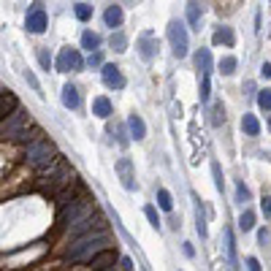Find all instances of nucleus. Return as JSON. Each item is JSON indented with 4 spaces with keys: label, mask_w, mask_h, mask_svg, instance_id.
Returning <instances> with one entry per match:
<instances>
[{
    "label": "nucleus",
    "mask_w": 271,
    "mask_h": 271,
    "mask_svg": "<svg viewBox=\"0 0 271 271\" xmlns=\"http://www.w3.org/2000/svg\"><path fill=\"white\" fill-rule=\"evenodd\" d=\"M211 41H215V44H225V46H234V44H236V35H234V30H230V27H217Z\"/></svg>",
    "instance_id": "17"
},
{
    "label": "nucleus",
    "mask_w": 271,
    "mask_h": 271,
    "mask_svg": "<svg viewBox=\"0 0 271 271\" xmlns=\"http://www.w3.org/2000/svg\"><path fill=\"white\" fill-rule=\"evenodd\" d=\"M103 84L106 87H111V90H122L125 87V76L120 73V68L117 65H103Z\"/></svg>",
    "instance_id": "8"
},
{
    "label": "nucleus",
    "mask_w": 271,
    "mask_h": 271,
    "mask_svg": "<svg viewBox=\"0 0 271 271\" xmlns=\"http://www.w3.org/2000/svg\"><path fill=\"white\" fill-rule=\"evenodd\" d=\"M16 109V98H14V92L11 90H3V95H0V114H3V120L6 117H11Z\"/></svg>",
    "instance_id": "14"
},
{
    "label": "nucleus",
    "mask_w": 271,
    "mask_h": 271,
    "mask_svg": "<svg viewBox=\"0 0 271 271\" xmlns=\"http://www.w3.org/2000/svg\"><path fill=\"white\" fill-rule=\"evenodd\" d=\"M27 160H30L33 166H38V168H46L54 160V147L46 139H38V141H33L30 147H27Z\"/></svg>",
    "instance_id": "2"
},
{
    "label": "nucleus",
    "mask_w": 271,
    "mask_h": 271,
    "mask_svg": "<svg viewBox=\"0 0 271 271\" xmlns=\"http://www.w3.org/2000/svg\"><path fill=\"white\" fill-rule=\"evenodd\" d=\"M168 41H171L173 54H177V57H187V52H190V38H187L185 25L177 22V19L168 25Z\"/></svg>",
    "instance_id": "3"
},
{
    "label": "nucleus",
    "mask_w": 271,
    "mask_h": 271,
    "mask_svg": "<svg viewBox=\"0 0 271 271\" xmlns=\"http://www.w3.org/2000/svg\"><path fill=\"white\" fill-rule=\"evenodd\" d=\"M114 263H117V253H111V249H103V253L92 255L90 258V268H111Z\"/></svg>",
    "instance_id": "9"
},
{
    "label": "nucleus",
    "mask_w": 271,
    "mask_h": 271,
    "mask_svg": "<svg viewBox=\"0 0 271 271\" xmlns=\"http://www.w3.org/2000/svg\"><path fill=\"white\" fill-rule=\"evenodd\" d=\"M103 19H106V27H111V30H114V27H120L122 25V8L120 6H109V8H106V14H103Z\"/></svg>",
    "instance_id": "16"
},
{
    "label": "nucleus",
    "mask_w": 271,
    "mask_h": 271,
    "mask_svg": "<svg viewBox=\"0 0 271 271\" xmlns=\"http://www.w3.org/2000/svg\"><path fill=\"white\" fill-rule=\"evenodd\" d=\"M25 79H27V84H30L38 95H44V92H41V84H38V79H35V73H33V71H25Z\"/></svg>",
    "instance_id": "32"
},
{
    "label": "nucleus",
    "mask_w": 271,
    "mask_h": 271,
    "mask_svg": "<svg viewBox=\"0 0 271 271\" xmlns=\"http://www.w3.org/2000/svg\"><path fill=\"white\" fill-rule=\"evenodd\" d=\"M239 228L244 230V234H247V230H253V228H255V211H249V209L241 211V217H239Z\"/></svg>",
    "instance_id": "21"
},
{
    "label": "nucleus",
    "mask_w": 271,
    "mask_h": 271,
    "mask_svg": "<svg viewBox=\"0 0 271 271\" xmlns=\"http://www.w3.org/2000/svg\"><path fill=\"white\" fill-rule=\"evenodd\" d=\"M192 201H196V228H198L201 239H206L209 236V230H206V211H203V203L198 201V196H192Z\"/></svg>",
    "instance_id": "13"
},
{
    "label": "nucleus",
    "mask_w": 271,
    "mask_h": 271,
    "mask_svg": "<svg viewBox=\"0 0 271 271\" xmlns=\"http://www.w3.org/2000/svg\"><path fill=\"white\" fill-rule=\"evenodd\" d=\"M236 201H241V203L249 201V187L244 185V182H239V185H236Z\"/></svg>",
    "instance_id": "31"
},
{
    "label": "nucleus",
    "mask_w": 271,
    "mask_h": 271,
    "mask_svg": "<svg viewBox=\"0 0 271 271\" xmlns=\"http://www.w3.org/2000/svg\"><path fill=\"white\" fill-rule=\"evenodd\" d=\"M92 114H95V117H101V120H106V117L111 114V101L106 98V95L92 98Z\"/></svg>",
    "instance_id": "11"
},
{
    "label": "nucleus",
    "mask_w": 271,
    "mask_h": 271,
    "mask_svg": "<svg viewBox=\"0 0 271 271\" xmlns=\"http://www.w3.org/2000/svg\"><path fill=\"white\" fill-rule=\"evenodd\" d=\"M38 60H41V68H44V71H49V68H52V57H49V52H46V49L38 52Z\"/></svg>",
    "instance_id": "33"
},
{
    "label": "nucleus",
    "mask_w": 271,
    "mask_h": 271,
    "mask_svg": "<svg viewBox=\"0 0 271 271\" xmlns=\"http://www.w3.org/2000/svg\"><path fill=\"white\" fill-rule=\"evenodd\" d=\"M87 65H90V68L103 65V54H101V52H90V60H87Z\"/></svg>",
    "instance_id": "34"
},
{
    "label": "nucleus",
    "mask_w": 271,
    "mask_h": 271,
    "mask_svg": "<svg viewBox=\"0 0 271 271\" xmlns=\"http://www.w3.org/2000/svg\"><path fill=\"white\" fill-rule=\"evenodd\" d=\"M266 239H268L266 230H258V241H260V244H266Z\"/></svg>",
    "instance_id": "41"
},
{
    "label": "nucleus",
    "mask_w": 271,
    "mask_h": 271,
    "mask_svg": "<svg viewBox=\"0 0 271 271\" xmlns=\"http://www.w3.org/2000/svg\"><path fill=\"white\" fill-rule=\"evenodd\" d=\"M241 130H244L247 136H258L260 133V122L253 117V114H244V117H241Z\"/></svg>",
    "instance_id": "20"
},
{
    "label": "nucleus",
    "mask_w": 271,
    "mask_h": 271,
    "mask_svg": "<svg viewBox=\"0 0 271 271\" xmlns=\"http://www.w3.org/2000/svg\"><path fill=\"white\" fill-rule=\"evenodd\" d=\"M63 106L65 109H79V90H76L73 84L63 87Z\"/></svg>",
    "instance_id": "15"
},
{
    "label": "nucleus",
    "mask_w": 271,
    "mask_h": 271,
    "mask_svg": "<svg viewBox=\"0 0 271 271\" xmlns=\"http://www.w3.org/2000/svg\"><path fill=\"white\" fill-rule=\"evenodd\" d=\"M136 49H139V57H141V60H152V57L154 54H158V38H154L149 30L147 33H141L139 35V41H136Z\"/></svg>",
    "instance_id": "7"
},
{
    "label": "nucleus",
    "mask_w": 271,
    "mask_h": 271,
    "mask_svg": "<svg viewBox=\"0 0 271 271\" xmlns=\"http://www.w3.org/2000/svg\"><path fill=\"white\" fill-rule=\"evenodd\" d=\"M182 249H185V255H187V258H192V255H196V249H192V244H190V241H185V247H182Z\"/></svg>",
    "instance_id": "39"
},
{
    "label": "nucleus",
    "mask_w": 271,
    "mask_h": 271,
    "mask_svg": "<svg viewBox=\"0 0 271 271\" xmlns=\"http://www.w3.org/2000/svg\"><path fill=\"white\" fill-rule=\"evenodd\" d=\"M103 244H106V236H103V230H98L95 236H90V234H84L76 244L68 249V258L71 260H82V258H92L98 249H103Z\"/></svg>",
    "instance_id": "1"
},
{
    "label": "nucleus",
    "mask_w": 271,
    "mask_h": 271,
    "mask_svg": "<svg viewBox=\"0 0 271 271\" xmlns=\"http://www.w3.org/2000/svg\"><path fill=\"white\" fill-rule=\"evenodd\" d=\"M222 120H225V109H222V106H215V125H220Z\"/></svg>",
    "instance_id": "35"
},
{
    "label": "nucleus",
    "mask_w": 271,
    "mask_h": 271,
    "mask_svg": "<svg viewBox=\"0 0 271 271\" xmlns=\"http://www.w3.org/2000/svg\"><path fill=\"white\" fill-rule=\"evenodd\" d=\"M247 268H253V271H258V268H260V263H258V258H247Z\"/></svg>",
    "instance_id": "38"
},
{
    "label": "nucleus",
    "mask_w": 271,
    "mask_h": 271,
    "mask_svg": "<svg viewBox=\"0 0 271 271\" xmlns=\"http://www.w3.org/2000/svg\"><path fill=\"white\" fill-rule=\"evenodd\" d=\"M82 46H84V49H90V52H98V46H101V35H98V33H92V30H84V33H82Z\"/></svg>",
    "instance_id": "19"
},
{
    "label": "nucleus",
    "mask_w": 271,
    "mask_h": 271,
    "mask_svg": "<svg viewBox=\"0 0 271 271\" xmlns=\"http://www.w3.org/2000/svg\"><path fill=\"white\" fill-rule=\"evenodd\" d=\"M158 206L163 209V211H171L173 209V198H171V192L168 190H158Z\"/></svg>",
    "instance_id": "23"
},
{
    "label": "nucleus",
    "mask_w": 271,
    "mask_h": 271,
    "mask_svg": "<svg viewBox=\"0 0 271 271\" xmlns=\"http://www.w3.org/2000/svg\"><path fill=\"white\" fill-rule=\"evenodd\" d=\"M73 14H76V19H79V22H87V19L92 16V6H90V3H76Z\"/></svg>",
    "instance_id": "24"
},
{
    "label": "nucleus",
    "mask_w": 271,
    "mask_h": 271,
    "mask_svg": "<svg viewBox=\"0 0 271 271\" xmlns=\"http://www.w3.org/2000/svg\"><path fill=\"white\" fill-rule=\"evenodd\" d=\"M260 76H263V79H271V65H268V63L260 65Z\"/></svg>",
    "instance_id": "37"
},
{
    "label": "nucleus",
    "mask_w": 271,
    "mask_h": 271,
    "mask_svg": "<svg viewBox=\"0 0 271 271\" xmlns=\"http://www.w3.org/2000/svg\"><path fill=\"white\" fill-rule=\"evenodd\" d=\"M109 44H111L114 52H125V49H128V38H125V33H111Z\"/></svg>",
    "instance_id": "22"
},
{
    "label": "nucleus",
    "mask_w": 271,
    "mask_h": 271,
    "mask_svg": "<svg viewBox=\"0 0 271 271\" xmlns=\"http://www.w3.org/2000/svg\"><path fill=\"white\" fill-rule=\"evenodd\" d=\"M260 206H263V215H266V217H271V196H266Z\"/></svg>",
    "instance_id": "36"
},
{
    "label": "nucleus",
    "mask_w": 271,
    "mask_h": 271,
    "mask_svg": "<svg viewBox=\"0 0 271 271\" xmlns=\"http://www.w3.org/2000/svg\"><path fill=\"white\" fill-rule=\"evenodd\" d=\"M268 128H271V117H268Z\"/></svg>",
    "instance_id": "42"
},
{
    "label": "nucleus",
    "mask_w": 271,
    "mask_h": 271,
    "mask_svg": "<svg viewBox=\"0 0 271 271\" xmlns=\"http://www.w3.org/2000/svg\"><path fill=\"white\" fill-rule=\"evenodd\" d=\"M225 239H228V260L236 266V241H234V234H230V230H225Z\"/></svg>",
    "instance_id": "28"
},
{
    "label": "nucleus",
    "mask_w": 271,
    "mask_h": 271,
    "mask_svg": "<svg viewBox=\"0 0 271 271\" xmlns=\"http://www.w3.org/2000/svg\"><path fill=\"white\" fill-rule=\"evenodd\" d=\"M128 128H130V136L136 141H141L144 136H147V125H144V120L139 117V114H130L128 117Z\"/></svg>",
    "instance_id": "12"
},
{
    "label": "nucleus",
    "mask_w": 271,
    "mask_h": 271,
    "mask_svg": "<svg viewBox=\"0 0 271 271\" xmlns=\"http://www.w3.org/2000/svg\"><path fill=\"white\" fill-rule=\"evenodd\" d=\"M82 54L79 49H73V46H65V49H60V57H57V71L65 73V71H82Z\"/></svg>",
    "instance_id": "4"
},
{
    "label": "nucleus",
    "mask_w": 271,
    "mask_h": 271,
    "mask_svg": "<svg viewBox=\"0 0 271 271\" xmlns=\"http://www.w3.org/2000/svg\"><path fill=\"white\" fill-rule=\"evenodd\" d=\"M211 173H215V187L222 192V187H225V179H222V168H220V163H217V160L211 163Z\"/></svg>",
    "instance_id": "27"
},
{
    "label": "nucleus",
    "mask_w": 271,
    "mask_h": 271,
    "mask_svg": "<svg viewBox=\"0 0 271 271\" xmlns=\"http://www.w3.org/2000/svg\"><path fill=\"white\" fill-rule=\"evenodd\" d=\"M120 268H133V260L130 258H122L120 260Z\"/></svg>",
    "instance_id": "40"
},
{
    "label": "nucleus",
    "mask_w": 271,
    "mask_h": 271,
    "mask_svg": "<svg viewBox=\"0 0 271 271\" xmlns=\"http://www.w3.org/2000/svg\"><path fill=\"white\" fill-rule=\"evenodd\" d=\"M144 215H147V220L152 222V228H160V217H158V209H154L152 203H149V206H144Z\"/></svg>",
    "instance_id": "30"
},
{
    "label": "nucleus",
    "mask_w": 271,
    "mask_h": 271,
    "mask_svg": "<svg viewBox=\"0 0 271 271\" xmlns=\"http://www.w3.org/2000/svg\"><path fill=\"white\" fill-rule=\"evenodd\" d=\"M196 65H198L201 73H211V52H209V49H198Z\"/></svg>",
    "instance_id": "18"
},
{
    "label": "nucleus",
    "mask_w": 271,
    "mask_h": 271,
    "mask_svg": "<svg viewBox=\"0 0 271 271\" xmlns=\"http://www.w3.org/2000/svg\"><path fill=\"white\" fill-rule=\"evenodd\" d=\"M211 98V82H209V73H203V82H201V103H209Z\"/></svg>",
    "instance_id": "26"
},
{
    "label": "nucleus",
    "mask_w": 271,
    "mask_h": 271,
    "mask_svg": "<svg viewBox=\"0 0 271 271\" xmlns=\"http://www.w3.org/2000/svg\"><path fill=\"white\" fill-rule=\"evenodd\" d=\"M258 106L266 109V111H271V90H260L258 92Z\"/></svg>",
    "instance_id": "29"
},
{
    "label": "nucleus",
    "mask_w": 271,
    "mask_h": 271,
    "mask_svg": "<svg viewBox=\"0 0 271 271\" xmlns=\"http://www.w3.org/2000/svg\"><path fill=\"white\" fill-rule=\"evenodd\" d=\"M201 16H203L201 3L198 0H190L187 3V25L192 27V30H198V33H201Z\"/></svg>",
    "instance_id": "10"
},
{
    "label": "nucleus",
    "mask_w": 271,
    "mask_h": 271,
    "mask_svg": "<svg viewBox=\"0 0 271 271\" xmlns=\"http://www.w3.org/2000/svg\"><path fill=\"white\" fill-rule=\"evenodd\" d=\"M236 65H239L236 57H222V60H220V71L225 76H230V73H236Z\"/></svg>",
    "instance_id": "25"
},
{
    "label": "nucleus",
    "mask_w": 271,
    "mask_h": 271,
    "mask_svg": "<svg viewBox=\"0 0 271 271\" xmlns=\"http://www.w3.org/2000/svg\"><path fill=\"white\" fill-rule=\"evenodd\" d=\"M114 171L120 173V182H122V187L133 192L136 190V171H133V160L130 158H120L117 163H114Z\"/></svg>",
    "instance_id": "6"
},
{
    "label": "nucleus",
    "mask_w": 271,
    "mask_h": 271,
    "mask_svg": "<svg viewBox=\"0 0 271 271\" xmlns=\"http://www.w3.org/2000/svg\"><path fill=\"white\" fill-rule=\"evenodd\" d=\"M46 25H49V19H46V11H44V6L35 0L33 8H30V14H27V19H25V27H27V33L41 35V33L46 30Z\"/></svg>",
    "instance_id": "5"
}]
</instances>
